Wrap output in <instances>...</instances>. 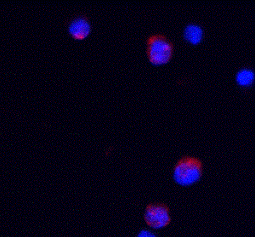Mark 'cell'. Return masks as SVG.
<instances>
[{
	"mask_svg": "<svg viewBox=\"0 0 255 237\" xmlns=\"http://www.w3.org/2000/svg\"><path fill=\"white\" fill-rule=\"evenodd\" d=\"M236 82L238 86L242 88H249L255 81V73L251 68L244 67L238 70L236 73Z\"/></svg>",
	"mask_w": 255,
	"mask_h": 237,
	"instance_id": "cell-6",
	"label": "cell"
},
{
	"mask_svg": "<svg viewBox=\"0 0 255 237\" xmlns=\"http://www.w3.org/2000/svg\"><path fill=\"white\" fill-rule=\"evenodd\" d=\"M145 44L148 60L154 65L168 63L174 56V44L163 33L148 36Z\"/></svg>",
	"mask_w": 255,
	"mask_h": 237,
	"instance_id": "cell-2",
	"label": "cell"
},
{
	"mask_svg": "<svg viewBox=\"0 0 255 237\" xmlns=\"http://www.w3.org/2000/svg\"><path fill=\"white\" fill-rule=\"evenodd\" d=\"M137 237H157L153 232L146 230V229H142L140 232L137 235Z\"/></svg>",
	"mask_w": 255,
	"mask_h": 237,
	"instance_id": "cell-7",
	"label": "cell"
},
{
	"mask_svg": "<svg viewBox=\"0 0 255 237\" xmlns=\"http://www.w3.org/2000/svg\"><path fill=\"white\" fill-rule=\"evenodd\" d=\"M144 220L148 226L155 230L167 227L171 222L170 209L166 203H150L145 208Z\"/></svg>",
	"mask_w": 255,
	"mask_h": 237,
	"instance_id": "cell-3",
	"label": "cell"
},
{
	"mask_svg": "<svg viewBox=\"0 0 255 237\" xmlns=\"http://www.w3.org/2000/svg\"><path fill=\"white\" fill-rule=\"evenodd\" d=\"M68 34L75 40H84L92 32L90 18L84 13L75 14L65 21Z\"/></svg>",
	"mask_w": 255,
	"mask_h": 237,
	"instance_id": "cell-4",
	"label": "cell"
},
{
	"mask_svg": "<svg viewBox=\"0 0 255 237\" xmlns=\"http://www.w3.org/2000/svg\"><path fill=\"white\" fill-rule=\"evenodd\" d=\"M203 174V161L192 156H184L173 168V178L177 185L191 186L198 182Z\"/></svg>",
	"mask_w": 255,
	"mask_h": 237,
	"instance_id": "cell-1",
	"label": "cell"
},
{
	"mask_svg": "<svg viewBox=\"0 0 255 237\" xmlns=\"http://www.w3.org/2000/svg\"><path fill=\"white\" fill-rule=\"evenodd\" d=\"M183 38L189 44L197 45L203 40L204 31L200 25L197 23H190L184 29Z\"/></svg>",
	"mask_w": 255,
	"mask_h": 237,
	"instance_id": "cell-5",
	"label": "cell"
}]
</instances>
